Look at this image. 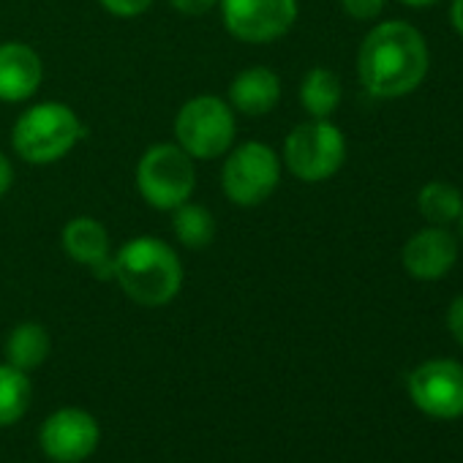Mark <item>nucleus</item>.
<instances>
[{
    "instance_id": "f257e3e1",
    "label": "nucleus",
    "mask_w": 463,
    "mask_h": 463,
    "mask_svg": "<svg viewBox=\"0 0 463 463\" xmlns=\"http://www.w3.org/2000/svg\"><path fill=\"white\" fill-rule=\"evenodd\" d=\"M428 69V42L403 20L373 25L357 50L360 85L376 99H403L414 93L425 82Z\"/></svg>"
},
{
    "instance_id": "f03ea898",
    "label": "nucleus",
    "mask_w": 463,
    "mask_h": 463,
    "mask_svg": "<svg viewBox=\"0 0 463 463\" xmlns=\"http://www.w3.org/2000/svg\"><path fill=\"white\" fill-rule=\"evenodd\" d=\"M112 279L137 306L161 308L183 289V265L169 243L142 235L112 257Z\"/></svg>"
},
{
    "instance_id": "7ed1b4c3",
    "label": "nucleus",
    "mask_w": 463,
    "mask_h": 463,
    "mask_svg": "<svg viewBox=\"0 0 463 463\" xmlns=\"http://www.w3.org/2000/svg\"><path fill=\"white\" fill-rule=\"evenodd\" d=\"M85 137L80 115L61 101H44L25 109L12 131L17 156L28 164H55L69 156Z\"/></svg>"
},
{
    "instance_id": "20e7f679",
    "label": "nucleus",
    "mask_w": 463,
    "mask_h": 463,
    "mask_svg": "<svg viewBox=\"0 0 463 463\" xmlns=\"http://www.w3.org/2000/svg\"><path fill=\"white\" fill-rule=\"evenodd\" d=\"M235 109L218 96H196L185 101L175 118L177 145L194 161H213L223 156L235 142Z\"/></svg>"
},
{
    "instance_id": "39448f33",
    "label": "nucleus",
    "mask_w": 463,
    "mask_h": 463,
    "mask_svg": "<svg viewBox=\"0 0 463 463\" xmlns=\"http://www.w3.org/2000/svg\"><path fill=\"white\" fill-rule=\"evenodd\" d=\"M137 188L156 210L180 207L196 188L194 158L177 142H158L147 147L137 164Z\"/></svg>"
},
{
    "instance_id": "423d86ee",
    "label": "nucleus",
    "mask_w": 463,
    "mask_h": 463,
    "mask_svg": "<svg viewBox=\"0 0 463 463\" xmlns=\"http://www.w3.org/2000/svg\"><path fill=\"white\" fill-rule=\"evenodd\" d=\"M287 169L303 183L330 180L346 161V137L330 120L311 118L292 128L284 142Z\"/></svg>"
},
{
    "instance_id": "0eeeda50",
    "label": "nucleus",
    "mask_w": 463,
    "mask_h": 463,
    "mask_svg": "<svg viewBox=\"0 0 463 463\" xmlns=\"http://www.w3.org/2000/svg\"><path fill=\"white\" fill-rule=\"evenodd\" d=\"M281 183V158L265 142H243L235 147L221 169V188L238 207H257Z\"/></svg>"
},
{
    "instance_id": "6e6552de",
    "label": "nucleus",
    "mask_w": 463,
    "mask_h": 463,
    "mask_svg": "<svg viewBox=\"0 0 463 463\" xmlns=\"http://www.w3.org/2000/svg\"><path fill=\"white\" fill-rule=\"evenodd\" d=\"M298 14V0H221L226 31L246 44H268L287 36Z\"/></svg>"
},
{
    "instance_id": "1a4fd4ad",
    "label": "nucleus",
    "mask_w": 463,
    "mask_h": 463,
    "mask_svg": "<svg viewBox=\"0 0 463 463\" xmlns=\"http://www.w3.org/2000/svg\"><path fill=\"white\" fill-rule=\"evenodd\" d=\"M406 387L422 414L436 420L463 417V363L449 357L425 360L409 373Z\"/></svg>"
},
{
    "instance_id": "9d476101",
    "label": "nucleus",
    "mask_w": 463,
    "mask_h": 463,
    "mask_svg": "<svg viewBox=\"0 0 463 463\" xmlns=\"http://www.w3.org/2000/svg\"><path fill=\"white\" fill-rule=\"evenodd\" d=\"M101 441L99 420L77 406L52 411L39 428V447L55 463H82Z\"/></svg>"
},
{
    "instance_id": "9b49d317",
    "label": "nucleus",
    "mask_w": 463,
    "mask_h": 463,
    "mask_svg": "<svg viewBox=\"0 0 463 463\" xmlns=\"http://www.w3.org/2000/svg\"><path fill=\"white\" fill-rule=\"evenodd\" d=\"M458 262V241L447 226L428 223L401 249L403 270L417 281H439L444 279Z\"/></svg>"
},
{
    "instance_id": "f8f14e48",
    "label": "nucleus",
    "mask_w": 463,
    "mask_h": 463,
    "mask_svg": "<svg viewBox=\"0 0 463 463\" xmlns=\"http://www.w3.org/2000/svg\"><path fill=\"white\" fill-rule=\"evenodd\" d=\"M44 80L42 58L25 42L0 44V101L20 104L36 96Z\"/></svg>"
},
{
    "instance_id": "ddd939ff",
    "label": "nucleus",
    "mask_w": 463,
    "mask_h": 463,
    "mask_svg": "<svg viewBox=\"0 0 463 463\" xmlns=\"http://www.w3.org/2000/svg\"><path fill=\"white\" fill-rule=\"evenodd\" d=\"M63 251L77 262L90 268L99 279L112 276V254H109V232L101 221L90 215H77L63 226L61 235Z\"/></svg>"
},
{
    "instance_id": "4468645a",
    "label": "nucleus",
    "mask_w": 463,
    "mask_h": 463,
    "mask_svg": "<svg viewBox=\"0 0 463 463\" xmlns=\"http://www.w3.org/2000/svg\"><path fill=\"white\" fill-rule=\"evenodd\" d=\"M279 101H281V80L268 66L243 69L229 85V107L249 118H262L273 112Z\"/></svg>"
},
{
    "instance_id": "2eb2a0df",
    "label": "nucleus",
    "mask_w": 463,
    "mask_h": 463,
    "mask_svg": "<svg viewBox=\"0 0 463 463\" xmlns=\"http://www.w3.org/2000/svg\"><path fill=\"white\" fill-rule=\"evenodd\" d=\"M50 349H52L50 333L39 322H20L6 338V360H9V365L20 368L25 373L44 365V360L50 357Z\"/></svg>"
},
{
    "instance_id": "dca6fc26",
    "label": "nucleus",
    "mask_w": 463,
    "mask_h": 463,
    "mask_svg": "<svg viewBox=\"0 0 463 463\" xmlns=\"http://www.w3.org/2000/svg\"><path fill=\"white\" fill-rule=\"evenodd\" d=\"M300 104L317 120H330V115L341 104V80L335 71L317 66L303 77L300 85Z\"/></svg>"
},
{
    "instance_id": "f3484780",
    "label": "nucleus",
    "mask_w": 463,
    "mask_h": 463,
    "mask_svg": "<svg viewBox=\"0 0 463 463\" xmlns=\"http://www.w3.org/2000/svg\"><path fill=\"white\" fill-rule=\"evenodd\" d=\"M172 232L177 243L191 251L207 249L215 241V218L204 204L183 202L172 210Z\"/></svg>"
},
{
    "instance_id": "a211bd4d",
    "label": "nucleus",
    "mask_w": 463,
    "mask_h": 463,
    "mask_svg": "<svg viewBox=\"0 0 463 463\" xmlns=\"http://www.w3.org/2000/svg\"><path fill=\"white\" fill-rule=\"evenodd\" d=\"M417 210L420 215L433 226H449L458 223L463 213V194L444 180H430L417 194Z\"/></svg>"
},
{
    "instance_id": "6ab92c4d",
    "label": "nucleus",
    "mask_w": 463,
    "mask_h": 463,
    "mask_svg": "<svg viewBox=\"0 0 463 463\" xmlns=\"http://www.w3.org/2000/svg\"><path fill=\"white\" fill-rule=\"evenodd\" d=\"M33 387L25 371L0 363V428L20 422L31 406Z\"/></svg>"
},
{
    "instance_id": "aec40b11",
    "label": "nucleus",
    "mask_w": 463,
    "mask_h": 463,
    "mask_svg": "<svg viewBox=\"0 0 463 463\" xmlns=\"http://www.w3.org/2000/svg\"><path fill=\"white\" fill-rule=\"evenodd\" d=\"M341 9L352 17V20H360V23H371L376 20L382 12H384V4L387 0H338Z\"/></svg>"
},
{
    "instance_id": "412c9836",
    "label": "nucleus",
    "mask_w": 463,
    "mask_h": 463,
    "mask_svg": "<svg viewBox=\"0 0 463 463\" xmlns=\"http://www.w3.org/2000/svg\"><path fill=\"white\" fill-rule=\"evenodd\" d=\"M99 4L115 17H139L150 9L153 0H99Z\"/></svg>"
},
{
    "instance_id": "4be33fe9",
    "label": "nucleus",
    "mask_w": 463,
    "mask_h": 463,
    "mask_svg": "<svg viewBox=\"0 0 463 463\" xmlns=\"http://www.w3.org/2000/svg\"><path fill=\"white\" fill-rule=\"evenodd\" d=\"M447 330L463 346V295H458L447 308Z\"/></svg>"
},
{
    "instance_id": "5701e85b",
    "label": "nucleus",
    "mask_w": 463,
    "mask_h": 463,
    "mask_svg": "<svg viewBox=\"0 0 463 463\" xmlns=\"http://www.w3.org/2000/svg\"><path fill=\"white\" fill-rule=\"evenodd\" d=\"M172 9H177L180 14H188V17H199V14H207L218 0H169Z\"/></svg>"
},
{
    "instance_id": "b1692460",
    "label": "nucleus",
    "mask_w": 463,
    "mask_h": 463,
    "mask_svg": "<svg viewBox=\"0 0 463 463\" xmlns=\"http://www.w3.org/2000/svg\"><path fill=\"white\" fill-rule=\"evenodd\" d=\"M12 183H14V166L4 153H0V196L12 188Z\"/></svg>"
},
{
    "instance_id": "393cba45",
    "label": "nucleus",
    "mask_w": 463,
    "mask_h": 463,
    "mask_svg": "<svg viewBox=\"0 0 463 463\" xmlns=\"http://www.w3.org/2000/svg\"><path fill=\"white\" fill-rule=\"evenodd\" d=\"M449 23L463 36V0H452L449 4Z\"/></svg>"
},
{
    "instance_id": "a878e982",
    "label": "nucleus",
    "mask_w": 463,
    "mask_h": 463,
    "mask_svg": "<svg viewBox=\"0 0 463 463\" xmlns=\"http://www.w3.org/2000/svg\"><path fill=\"white\" fill-rule=\"evenodd\" d=\"M401 6H409V9H428L433 4H439V0H398Z\"/></svg>"
},
{
    "instance_id": "bb28decb",
    "label": "nucleus",
    "mask_w": 463,
    "mask_h": 463,
    "mask_svg": "<svg viewBox=\"0 0 463 463\" xmlns=\"http://www.w3.org/2000/svg\"><path fill=\"white\" fill-rule=\"evenodd\" d=\"M458 229H460V241H463V213H460V218H458Z\"/></svg>"
}]
</instances>
